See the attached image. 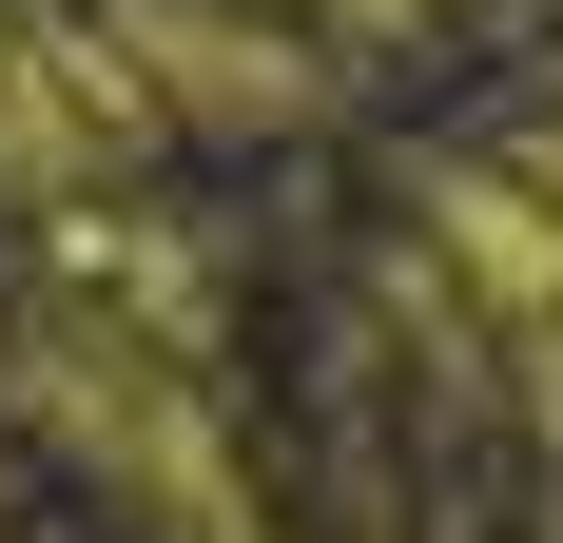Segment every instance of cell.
Listing matches in <instances>:
<instances>
[{
  "label": "cell",
  "instance_id": "3",
  "mask_svg": "<svg viewBox=\"0 0 563 543\" xmlns=\"http://www.w3.org/2000/svg\"><path fill=\"white\" fill-rule=\"evenodd\" d=\"M117 58L156 78V117L195 98V117H291L311 98V58L273 40V20H233V0H117Z\"/></svg>",
  "mask_w": 563,
  "mask_h": 543
},
{
  "label": "cell",
  "instance_id": "2",
  "mask_svg": "<svg viewBox=\"0 0 563 543\" xmlns=\"http://www.w3.org/2000/svg\"><path fill=\"white\" fill-rule=\"evenodd\" d=\"M156 156V78L78 0H0V195H98Z\"/></svg>",
  "mask_w": 563,
  "mask_h": 543
},
{
  "label": "cell",
  "instance_id": "4",
  "mask_svg": "<svg viewBox=\"0 0 563 543\" xmlns=\"http://www.w3.org/2000/svg\"><path fill=\"white\" fill-rule=\"evenodd\" d=\"M486 175H506V195H544V214H563V78H544V98L506 117V136H486Z\"/></svg>",
  "mask_w": 563,
  "mask_h": 543
},
{
  "label": "cell",
  "instance_id": "5",
  "mask_svg": "<svg viewBox=\"0 0 563 543\" xmlns=\"http://www.w3.org/2000/svg\"><path fill=\"white\" fill-rule=\"evenodd\" d=\"M331 20H428V0H331Z\"/></svg>",
  "mask_w": 563,
  "mask_h": 543
},
{
  "label": "cell",
  "instance_id": "1",
  "mask_svg": "<svg viewBox=\"0 0 563 543\" xmlns=\"http://www.w3.org/2000/svg\"><path fill=\"white\" fill-rule=\"evenodd\" d=\"M0 388H20L40 446H78L156 543H273L253 524V466H233V428H214V388H195V330L117 311V291H40L20 350H0Z\"/></svg>",
  "mask_w": 563,
  "mask_h": 543
}]
</instances>
